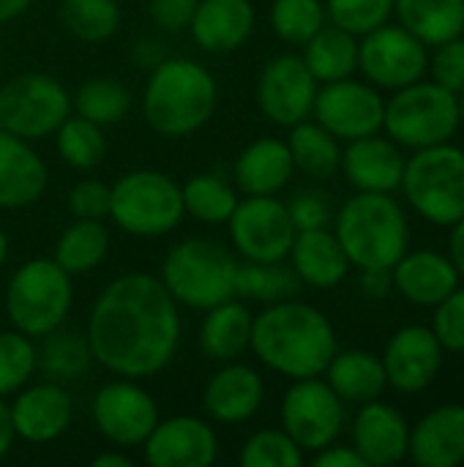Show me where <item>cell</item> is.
Listing matches in <instances>:
<instances>
[{
  "instance_id": "cell-14",
  "label": "cell",
  "mask_w": 464,
  "mask_h": 467,
  "mask_svg": "<svg viewBox=\"0 0 464 467\" xmlns=\"http://www.w3.org/2000/svg\"><path fill=\"white\" fill-rule=\"evenodd\" d=\"M312 115L336 140H358L383 129L386 101L375 88L345 77L317 88Z\"/></svg>"
},
{
  "instance_id": "cell-55",
  "label": "cell",
  "mask_w": 464,
  "mask_h": 467,
  "mask_svg": "<svg viewBox=\"0 0 464 467\" xmlns=\"http://www.w3.org/2000/svg\"><path fill=\"white\" fill-rule=\"evenodd\" d=\"M30 3H33V0H0V25H5V22L22 16V14L30 8Z\"/></svg>"
},
{
  "instance_id": "cell-17",
  "label": "cell",
  "mask_w": 464,
  "mask_h": 467,
  "mask_svg": "<svg viewBox=\"0 0 464 467\" xmlns=\"http://www.w3.org/2000/svg\"><path fill=\"white\" fill-rule=\"evenodd\" d=\"M150 467H211L219 457V441L208 421L197 416H172L150 430L142 443Z\"/></svg>"
},
{
  "instance_id": "cell-2",
  "label": "cell",
  "mask_w": 464,
  "mask_h": 467,
  "mask_svg": "<svg viewBox=\"0 0 464 467\" xmlns=\"http://www.w3.org/2000/svg\"><path fill=\"white\" fill-rule=\"evenodd\" d=\"M249 350L271 372L290 380L320 378L336 353V334L320 309L290 298L254 315Z\"/></svg>"
},
{
  "instance_id": "cell-57",
  "label": "cell",
  "mask_w": 464,
  "mask_h": 467,
  "mask_svg": "<svg viewBox=\"0 0 464 467\" xmlns=\"http://www.w3.org/2000/svg\"><path fill=\"white\" fill-rule=\"evenodd\" d=\"M5 257H8V238H5V233H3V227H0V268H3V263H5Z\"/></svg>"
},
{
  "instance_id": "cell-11",
  "label": "cell",
  "mask_w": 464,
  "mask_h": 467,
  "mask_svg": "<svg viewBox=\"0 0 464 467\" xmlns=\"http://www.w3.org/2000/svg\"><path fill=\"white\" fill-rule=\"evenodd\" d=\"M227 224L232 249L243 260L254 263L287 260L295 241V224L290 219L287 202L276 200V194L238 200Z\"/></svg>"
},
{
  "instance_id": "cell-42",
  "label": "cell",
  "mask_w": 464,
  "mask_h": 467,
  "mask_svg": "<svg viewBox=\"0 0 464 467\" xmlns=\"http://www.w3.org/2000/svg\"><path fill=\"white\" fill-rule=\"evenodd\" d=\"M36 372V345L22 331H0V400L14 397Z\"/></svg>"
},
{
  "instance_id": "cell-36",
  "label": "cell",
  "mask_w": 464,
  "mask_h": 467,
  "mask_svg": "<svg viewBox=\"0 0 464 467\" xmlns=\"http://www.w3.org/2000/svg\"><path fill=\"white\" fill-rule=\"evenodd\" d=\"M301 279L293 271V265H284V260L276 263H254V260H241L238 265V290L243 301H260V304H279L290 301L301 290Z\"/></svg>"
},
{
  "instance_id": "cell-45",
  "label": "cell",
  "mask_w": 464,
  "mask_h": 467,
  "mask_svg": "<svg viewBox=\"0 0 464 467\" xmlns=\"http://www.w3.org/2000/svg\"><path fill=\"white\" fill-rule=\"evenodd\" d=\"M287 211H290V219L295 224V233L328 227L331 213H334L331 197L325 192H317V189H304V192L293 194V200L287 202Z\"/></svg>"
},
{
  "instance_id": "cell-24",
  "label": "cell",
  "mask_w": 464,
  "mask_h": 467,
  "mask_svg": "<svg viewBox=\"0 0 464 467\" xmlns=\"http://www.w3.org/2000/svg\"><path fill=\"white\" fill-rule=\"evenodd\" d=\"M342 170L358 192L391 194L402 186L405 159L391 140L369 134L350 140L347 150L342 153Z\"/></svg>"
},
{
  "instance_id": "cell-9",
  "label": "cell",
  "mask_w": 464,
  "mask_h": 467,
  "mask_svg": "<svg viewBox=\"0 0 464 467\" xmlns=\"http://www.w3.org/2000/svg\"><path fill=\"white\" fill-rule=\"evenodd\" d=\"M391 140L407 148H429L449 142L459 129V101L457 93L438 82H413L399 88V93L386 104L383 118Z\"/></svg>"
},
{
  "instance_id": "cell-43",
  "label": "cell",
  "mask_w": 464,
  "mask_h": 467,
  "mask_svg": "<svg viewBox=\"0 0 464 467\" xmlns=\"http://www.w3.org/2000/svg\"><path fill=\"white\" fill-rule=\"evenodd\" d=\"M243 467H298L304 465V451L284 430H260L241 449Z\"/></svg>"
},
{
  "instance_id": "cell-7",
  "label": "cell",
  "mask_w": 464,
  "mask_h": 467,
  "mask_svg": "<svg viewBox=\"0 0 464 467\" xmlns=\"http://www.w3.org/2000/svg\"><path fill=\"white\" fill-rule=\"evenodd\" d=\"M109 216L137 238L170 235L186 216L180 186L156 170L126 172L109 186Z\"/></svg>"
},
{
  "instance_id": "cell-23",
  "label": "cell",
  "mask_w": 464,
  "mask_h": 467,
  "mask_svg": "<svg viewBox=\"0 0 464 467\" xmlns=\"http://www.w3.org/2000/svg\"><path fill=\"white\" fill-rule=\"evenodd\" d=\"M410 432L399 410L383 402H366L353 424V449L366 465H397L407 457Z\"/></svg>"
},
{
  "instance_id": "cell-33",
  "label": "cell",
  "mask_w": 464,
  "mask_h": 467,
  "mask_svg": "<svg viewBox=\"0 0 464 467\" xmlns=\"http://www.w3.org/2000/svg\"><path fill=\"white\" fill-rule=\"evenodd\" d=\"M304 47V63L309 66L317 82H336L358 68V41L353 33L336 25H323Z\"/></svg>"
},
{
  "instance_id": "cell-5",
  "label": "cell",
  "mask_w": 464,
  "mask_h": 467,
  "mask_svg": "<svg viewBox=\"0 0 464 467\" xmlns=\"http://www.w3.org/2000/svg\"><path fill=\"white\" fill-rule=\"evenodd\" d=\"M241 260L213 238H186L172 246L161 265V285L178 306L208 312L230 298H238Z\"/></svg>"
},
{
  "instance_id": "cell-20",
  "label": "cell",
  "mask_w": 464,
  "mask_h": 467,
  "mask_svg": "<svg viewBox=\"0 0 464 467\" xmlns=\"http://www.w3.org/2000/svg\"><path fill=\"white\" fill-rule=\"evenodd\" d=\"M265 400V383L260 372L241 361L222 364L219 372L211 375L202 391V408L211 421L235 427L249 421Z\"/></svg>"
},
{
  "instance_id": "cell-29",
  "label": "cell",
  "mask_w": 464,
  "mask_h": 467,
  "mask_svg": "<svg viewBox=\"0 0 464 467\" xmlns=\"http://www.w3.org/2000/svg\"><path fill=\"white\" fill-rule=\"evenodd\" d=\"M252 323L254 315L235 298L208 309L200 326V350L219 364L238 361L252 345Z\"/></svg>"
},
{
  "instance_id": "cell-35",
  "label": "cell",
  "mask_w": 464,
  "mask_h": 467,
  "mask_svg": "<svg viewBox=\"0 0 464 467\" xmlns=\"http://www.w3.org/2000/svg\"><path fill=\"white\" fill-rule=\"evenodd\" d=\"M107 252H109V230H107L104 219H77L57 238L52 260L66 274L79 276V274H88L96 265H101Z\"/></svg>"
},
{
  "instance_id": "cell-8",
  "label": "cell",
  "mask_w": 464,
  "mask_h": 467,
  "mask_svg": "<svg viewBox=\"0 0 464 467\" xmlns=\"http://www.w3.org/2000/svg\"><path fill=\"white\" fill-rule=\"evenodd\" d=\"M402 189L424 219L454 227L464 219V150L449 142L418 148V153L405 161Z\"/></svg>"
},
{
  "instance_id": "cell-30",
  "label": "cell",
  "mask_w": 464,
  "mask_h": 467,
  "mask_svg": "<svg viewBox=\"0 0 464 467\" xmlns=\"http://www.w3.org/2000/svg\"><path fill=\"white\" fill-rule=\"evenodd\" d=\"M323 375L342 402H372L388 386L383 361L366 350L334 353Z\"/></svg>"
},
{
  "instance_id": "cell-47",
  "label": "cell",
  "mask_w": 464,
  "mask_h": 467,
  "mask_svg": "<svg viewBox=\"0 0 464 467\" xmlns=\"http://www.w3.org/2000/svg\"><path fill=\"white\" fill-rule=\"evenodd\" d=\"M68 211L74 219H107L109 216V186L104 181H79L68 192Z\"/></svg>"
},
{
  "instance_id": "cell-40",
  "label": "cell",
  "mask_w": 464,
  "mask_h": 467,
  "mask_svg": "<svg viewBox=\"0 0 464 467\" xmlns=\"http://www.w3.org/2000/svg\"><path fill=\"white\" fill-rule=\"evenodd\" d=\"M55 145H57L60 159L74 170H93L107 156V137L101 126L82 115H68L57 126Z\"/></svg>"
},
{
  "instance_id": "cell-38",
  "label": "cell",
  "mask_w": 464,
  "mask_h": 467,
  "mask_svg": "<svg viewBox=\"0 0 464 467\" xmlns=\"http://www.w3.org/2000/svg\"><path fill=\"white\" fill-rule=\"evenodd\" d=\"M57 14L63 27L88 44H101L120 27L118 0H60Z\"/></svg>"
},
{
  "instance_id": "cell-53",
  "label": "cell",
  "mask_w": 464,
  "mask_h": 467,
  "mask_svg": "<svg viewBox=\"0 0 464 467\" xmlns=\"http://www.w3.org/2000/svg\"><path fill=\"white\" fill-rule=\"evenodd\" d=\"M14 441H16V432L11 424V413H8V405L0 400V460L11 451Z\"/></svg>"
},
{
  "instance_id": "cell-49",
  "label": "cell",
  "mask_w": 464,
  "mask_h": 467,
  "mask_svg": "<svg viewBox=\"0 0 464 467\" xmlns=\"http://www.w3.org/2000/svg\"><path fill=\"white\" fill-rule=\"evenodd\" d=\"M197 3L200 0H150L148 11H150V19L161 30L175 33V30H189Z\"/></svg>"
},
{
  "instance_id": "cell-39",
  "label": "cell",
  "mask_w": 464,
  "mask_h": 467,
  "mask_svg": "<svg viewBox=\"0 0 464 467\" xmlns=\"http://www.w3.org/2000/svg\"><path fill=\"white\" fill-rule=\"evenodd\" d=\"M71 107L77 109V115L104 126L120 123L129 109H131V90L112 77H98V79H88L71 99Z\"/></svg>"
},
{
  "instance_id": "cell-37",
  "label": "cell",
  "mask_w": 464,
  "mask_h": 467,
  "mask_svg": "<svg viewBox=\"0 0 464 467\" xmlns=\"http://www.w3.org/2000/svg\"><path fill=\"white\" fill-rule=\"evenodd\" d=\"M183 194V211L205 224H222L232 216L235 205H238V189L224 181L222 175L213 172H202L189 178L180 186Z\"/></svg>"
},
{
  "instance_id": "cell-22",
  "label": "cell",
  "mask_w": 464,
  "mask_h": 467,
  "mask_svg": "<svg viewBox=\"0 0 464 467\" xmlns=\"http://www.w3.org/2000/svg\"><path fill=\"white\" fill-rule=\"evenodd\" d=\"M189 30L211 55L235 52L254 33V5L252 0H200Z\"/></svg>"
},
{
  "instance_id": "cell-6",
  "label": "cell",
  "mask_w": 464,
  "mask_h": 467,
  "mask_svg": "<svg viewBox=\"0 0 464 467\" xmlns=\"http://www.w3.org/2000/svg\"><path fill=\"white\" fill-rule=\"evenodd\" d=\"M71 274L46 257L22 263L5 287V315L11 326L30 339H41L60 328L71 312Z\"/></svg>"
},
{
  "instance_id": "cell-26",
  "label": "cell",
  "mask_w": 464,
  "mask_h": 467,
  "mask_svg": "<svg viewBox=\"0 0 464 467\" xmlns=\"http://www.w3.org/2000/svg\"><path fill=\"white\" fill-rule=\"evenodd\" d=\"M410 457L421 467H457L464 462V408L443 405L424 416L410 432Z\"/></svg>"
},
{
  "instance_id": "cell-4",
  "label": "cell",
  "mask_w": 464,
  "mask_h": 467,
  "mask_svg": "<svg viewBox=\"0 0 464 467\" xmlns=\"http://www.w3.org/2000/svg\"><path fill=\"white\" fill-rule=\"evenodd\" d=\"M350 265L391 271L407 252V219L397 200L383 192H358L336 213V230Z\"/></svg>"
},
{
  "instance_id": "cell-18",
  "label": "cell",
  "mask_w": 464,
  "mask_h": 467,
  "mask_svg": "<svg viewBox=\"0 0 464 467\" xmlns=\"http://www.w3.org/2000/svg\"><path fill=\"white\" fill-rule=\"evenodd\" d=\"M443 364V345L435 331L424 326H407L397 331L386 348V378L402 394H418L429 389Z\"/></svg>"
},
{
  "instance_id": "cell-44",
  "label": "cell",
  "mask_w": 464,
  "mask_h": 467,
  "mask_svg": "<svg viewBox=\"0 0 464 467\" xmlns=\"http://www.w3.org/2000/svg\"><path fill=\"white\" fill-rule=\"evenodd\" d=\"M391 11H394V0H328L325 3V16H331V25L353 36H364L386 25Z\"/></svg>"
},
{
  "instance_id": "cell-28",
  "label": "cell",
  "mask_w": 464,
  "mask_h": 467,
  "mask_svg": "<svg viewBox=\"0 0 464 467\" xmlns=\"http://www.w3.org/2000/svg\"><path fill=\"white\" fill-rule=\"evenodd\" d=\"M457 282L459 271L454 268L451 257L438 252H405L394 265L397 290L418 306H438L457 290Z\"/></svg>"
},
{
  "instance_id": "cell-52",
  "label": "cell",
  "mask_w": 464,
  "mask_h": 467,
  "mask_svg": "<svg viewBox=\"0 0 464 467\" xmlns=\"http://www.w3.org/2000/svg\"><path fill=\"white\" fill-rule=\"evenodd\" d=\"M364 290L375 298H383L391 287V276L388 271H364V279H361Z\"/></svg>"
},
{
  "instance_id": "cell-12",
  "label": "cell",
  "mask_w": 464,
  "mask_h": 467,
  "mask_svg": "<svg viewBox=\"0 0 464 467\" xmlns=\"http://www.w3.org/2000/svg\"><path fill=\"white\" fill-rule=\"evenodd\" d=\"M345 424V408L336 391L320 378L295 380L282 400V430L301 451L331 446Z\"/></svg>"
},
{
  "instance_id": "cell-56",
  "label": "cell",
  "mask_w": 464,
  "mask_h": 467,
  "mask_svg": "<svg viewBox=\"0 0 464 467\" xmlns=\"http://www.w3.org/2000/svg\"><path fill=\"white\" fill-rule=\"evenodd\" d=\"M93 467H131V460L118 451H104L93 460Z\"/></svg>"
},
{
  "instance_id": "cell-48",
  "label": "cell",
  "mask_w": 464,
  "mask_h": 467,
  "mask_svg": "<svg viewBox=\"0 0 464 467\" xmlns=\"http://www.w3.org/2000/svg\"><path fill=\"white\" fill-rule=\"evenodd\" d=\"M432 74L435 82L443 85L451 93H464V41L451 38L446 44H438V52L432 57Z\"/></svg>"
},
{
  "instance_id": "cell-41",
  "label": "cell",
  "mask_w": 464,
  "mask_h": 467,
  "mask_svg": "<svg viewBox=\"0 0 464 467\" xmlns=\"http://www.w3.org/2000/svg\"><path fill=\"white\" fill-rule=\"evenodd\" d=\"M325 25V5L320 0H273L271 27L287 44H306Z\"/></svg>"
},
{
  "instance_id": "cell-27",
  "label": "cell",
  "mask_w": 464,
  "mask_h": 467,
  "mask_svg": "<svg viewBox=\"0 0 464 467\" xmlns=\"http://www.w3.org/2000/svg\"><path fill=\"white\" fill-rule=\"evenodd\" d=\"M287 257H290L298 279L304 285L320 287V290L336 287L350 271V260H347L339 238L328 227L298 230Z\"/></svg>"
},
{
  "instance_id": "cell-46",
  "label": "cell",
  "mask_w": 464,
  "mask_h": 467,
  "mask_svg": "<svg viewBox=\"0 0 464 467\" xmlns=\"http://www.w3.org/2000/svg\"><path fill=\"white\" fill-rule=\"evenodd\" d=\"M435 337L449 350H464V290H454L449 298L438 304Z\"/></svg>"
},
{
  "instance_id": "cell-21",
  "label": "cell",
  "mask_w": 464,
  "mask_h": 467,
  "mask_svg": "<svg viewBox=\"0 0 464 467\" xmlns=\"http://www.w3.org/2000/svg\"><path fill=\"white\" fill-rule=\"evenodd\" d=\"M49 183L46 161L36 148L0 129V211H22L36 205Z\"/></svg>"
},
{
  "instance_id": "cell-50",
  "label": "cell",
  "mask_w": 464,
  "mask_h": 467,
  "mask_svg": "<svg viewBox=\"0 0 464 467\" xmlns=\"http://www.w3.org/2000/svg\"><path fill=\"white\" fill-rule=\"evenodd\" d=\"M317 467H366L364 457L353 446H325L314 457Z\"/></svg>"
},
{
  "instance_id": "cell-19",
  "label": "cell",
  "mask_w": 464,
  "mask_h": 467,
  "mask_svg": "<svg viewBox=\"0 0 464 467\" xmlns=\"http://www.w3.org/2000/svg\"><path fill=\"white\" fill-rule=\"evenodd\" d=\"M8 413L16 438H22L25 443H49L68 430L74 402L60 383L44 380L19 389L14 394V402L8 405Z\"/></svg>"
},
{
  "instance_id": "cell-51",
  "label": "cell",
  "mask_w": 464,
  "mask_h": 467,
  "mask_svg": "<svg viewBox=\"0 0 464 467\" xmlns=\"http://www.w3.org/2000/svg\"><path fill=\"white\" fill-rule=\"evenodd\" d=\"M134 60H137L139 66L153 68V66H159V63L164 60V47H161L159 41L145 38V41H139V44L134 47Z\"/></svg>"
},
{
  "instance_id": "cell-54",
  "label": "cell",
  "mask_w": 464,
  "mask_h": 467,
  "mask_svg": "<svg viewBox=\"0 0 464 467\" xmlns=\"http://www.w3.org/2000/svg\"><path fill=\"white\" fill-rule=\"evenodd\" d=\"M451 263L459 271V276H464V219L454 224L451 233Z\"/></svg>"
},
{
  "instance_id": "cell-25",
  "label": "cell",
  "mask_w": 464,
  "mask_h": 467,
  "mask_svg": "<svg viewBox=\"0 0 464 467\" xmlns=\"http://www.w3.org/2000/svg\"><path fill=\"white\" fill-rule=\"evenodd\" d=\"M293 170L295 164L287 142L276 137H260L241 150L232 167V178L243 197H271L290 183Z\"/></svg>"
},
{
  "instance_id": "cell-10",
  "label": "cell",
  "mask_w": 464,
  "mask_h": 467,
  "mask_svg": "<svg viewBox=\"0 0 464 467\" xmlns=\"http://www.w3.org/2000/svg\"><path fill=\"white\" fill-rule=\"evenodd\" d=\"M68 115L71 96L49 74H16L0 88V129L27 142L55 134Z\"/></svg>"
},
{
  "instance_id": "cell-13",
  "label": "cell",
  "mask_w": 464,
  "mask_h": 467,
  "mask_svg": "<svg viewBox=\"0 0 464 467\" xmlns=\"http://www.w3.org/2000/svg\"><path fill=\"white\" fill-rule=\"evenodd\" d=\"M93 424L118 449L142 446L159 424L156 400L131 378L101 386L93 397Z\"/></svg>"
},
{
  "instance_id": "cell-34",
  "label": "cell",
  "mask_w": 464,
  "mask_h": 467,
  "mask_svg": "<svg viewBox=\"0 0 464 467\" xmlns=\"http://www.w3.org/2000/svg\"><path fill=\"white\" fill-rule=\"evenodd\" d=\"M287 148H290L295 170H301L309 178L325 181V178H331L342 167L339 140L328 129H323L317 120L312 123L306 118V120L290 126Z\"/></svg>"
},
{
  "instance_id": "cell-31",
  "label": "cell",
  "mask_w": 464,
  "mask_h": 467,
  "mask_svg": "<svg viewBox=\"0 0 464 467\" xmlns=\"http://www.w3.org/2000/svg\"><path fill=\"white\" fill-rule=\"evenodd\" d=\"M402 27L424 44H446L464 30V0H394Z\"/></svg>"
},
{
  "instance_id": "cell-32",
  "label": "cell",
  "mask_w": 464,
  "mask_h": 467,
  "mask_svg": "<svg viewBox=\"0 0 464 467\" xmlns=\"http://www.w3.org/2000/svg\"><path fill=\"white\" fill-rule=\"evenodd\" d=\"M93 364V353L88 337L74 328H55L41 337V348H36V369L52 383H74L88 375Z\"/></svg>"
},
{
  "instance_id": "cell-3",
  "label": "cell",
  "mask_w": 464,
  "mask_h": 467,
  "mask_svg": "<svg viewBox=\"0 0 464 467\" xmlns=\"http://www.w3.org/2000/svg\"><path fill=\"white\" fill-rule=\"evenodd\" d=\"M219 85L213 74L189 57H164L150 68L142 93V115L161 137L200 131L216 112Z\"/></svg>"
},
{
  "instance_id": "cell-16",
  "label": "cell",
  "mask_w": 464,
  "mask_h": 467,
  "mask_svg": "<svg viewBox=\"0 0 464 467\" xmlns=\"http://www.w3.org/2000/svg\"><path fill=\"white\" fill-rule=\"evenodd\" d=\"M317 96V79L298 55H279L260 71L257 104L276 126H295L312 115Z\"/></svg>"
},
{
  "instance_id": "cell-58",
  "label": "cell",
  "mask_w": 464,
  "mask_h": 467,
  "mask_svg": "<svg viewBox=\"0 0 464 467\" xmlns=\"http://www.w3.org/2000/svg\"><path fill=\"white\" fill-rule=\"evenodd\" d=\"M459 123H464V96L462 101H459Z\"/></svg>"
},
{
  "instance_id": "cell-1",
  "label": "cell",
  "mask_w": 464,
  "mask_h": 467,
  "mask_svg": "<svg viewBox=\"0 0 464 467\" xmlns=\"http://www.w3.org/2000/svg\"><path fill=\"white\" fill-rule=\"evenodd\" d=\"M85 337L93 361L115 378H153L178 353L180 312L161 279L123 274L93 301Z\"/></svg>"
},
{
  "instance_id": "cell-15",
  "label": "cell",
  "mask_w": 464,
  "mask_h": 467,
  "mask_svg": "<svg viewBox=\"0 0 464 467\" xmlns=\"http://www.w3.org/2000/svg\"><path fill=\"white\" fill-rule=\"evenodd\" d=\"M427 49L410 30L380 25L364 33L358 44V66L380 88H405L424 77L427 71Z\"/></svg>"
}]
</instances>
